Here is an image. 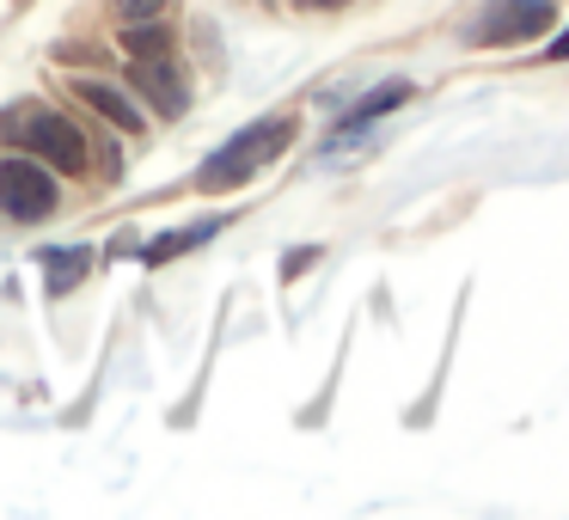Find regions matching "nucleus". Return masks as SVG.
Here are the masks:
<instances>
[{
	"mask_svg": "<svg viewBox=\"0 0 569 520\" xmlns=\"http://www.w3.org/2000/svg\"><path fill=\"white\" fill-rule=\"evenodd\" d=\"M307 7H343V0H307Z\"/></svg>",
	"mask_w": 569,
	"mask_h": 520,
	"instance_id": "ddd939ff",
	"label": "nucleus"
},
{
	"mask_svg": "<svg viewBox=\"0 0 569 520\" xmlns=\"http://www.w3.org/2000/svg\"><path fill=\"white\" fill-rule=\"evenodd\" d=\"M288 148H295V117H258L251 129L227 136L221 148L202 160L197 184L202 190H239V184H251L270 160H282Z\"/></svg>",
	"mask_w": 569,
	"mask_h": 520,
	"instance_id": "f257e3e1",
	"label": "nucleus"
},
{
	"mask_svg": "<svg viewBox=\"0 0 569 520\" xmlns=\"http://www.w3.org/2000/svg\"><path fill=\"white\" fill-rule=\"evenodd\" d=\"M123 50H129V62H141V56H172V31H166L160 19L123 26Z\"/></svg>",
	"mask_w": 569,
	"mask_h": 520,
	"instance_id": "1a4fd4ad",
	"label": "nucleus"
},
{
	"mask_svg": "<svg viewBox=\"0 0 569 520\" xmlns=\"http://www.w3.org/2000/svg\"><path fill=\"white\" fill-rule=\"evenodd\" d=\"M214 233H227V214H209V221H197V227H178V233L153 239V246H148V263H166V258H178V251L202 246V239H214Z\"/></svg>",
	"mask_w": 569,
	"mask_h": 520,
	"instance_id": "6e6552de",
	"label": "nucleus"
},
{
	"mask_svg": "<svg viewBox=\"0 0 569 520\" xmlns=\"http://www.w3.org/2000/svg\"><path fill=\"white\" fill-rule=\"evenodd\" d=\"M545 56H551V62H569V31H563V38H557V43H551V50H545Z\"/></svg>",
	"mask_w": 569,
	"mask_h": 520,
	"instance_id": "f8f14e48",
	"label": "nucleus"
},
{
	"mask_svg": "<svg viewBox=\"0 0 569 520\" xmlns=\"http://www.w3.org/2000/svg\"><path fill=\"white\" fill-rule=\"evenodd\" d=\"M111 13L123 19V26H141V19H160L166 0H111Z\"/></svg>",
	"mask_w": 569,
	"mask_h": 520,
	"instance_id": "9b49d317",
	"label": "nucleus"
},
{
	"mask_svg": "<svg viewBox=\"0 0 569 520\" xmlns=\"http://www.w3.org/2000/svg\"><path fill=\"white\" fill-rule=\"evenodd\" d=\"M0 214L7 221H50L56 214V178L43 160H0Z\"/></svg>",
	"mask_w": 569,
	"mask_h": 520,
	"instance_id": "7ed1b4c3",
	"label": "nucleus"
},
{
	"mask_svg": "<svg viewBox=\"0 0 569 520\" xmlns=\"http://www.w3.org/2000/svg\"><path fill=\"white\" fill-rule=\"evenodd\" d=\"M0 141L7 148H26L31 160H50L56 172H87V136L62 111H50L38 99L13 104V111L0 117Z\"/></svg>",
	"mask_w": 569,
	"mask_h": 520,
	"instance_id": "f03ea898",
	"label": "nucleus"
},
{
	"mask_svg": "<svg viewBox=\"0 0 569 520\" xmlns=\"http://www.w3.org/2000/svg\"><path fill=\"white\" fill-rule=\"evenodd\" d=\"M92 270V246H62V251H43V288L50 294H74Z\"/></svg>",
	"mask_w": 569,
	"mask_h": 520,
	"instance_id": "423d86ee",
	"label": "nucleus"
},
{
	"mask_svg": "<svg viewBox=\"0 0 569 520\" xmlns=\"http://www.w3.org/2000/svg\"><path fill=\"white\" fill-rule=\"evenodd\" d=\"M405 99H410V80H392V87H373L368 99H361L356 111L343 117V129H361V123H368V117H380V111H398V104H405Z\"/></svg>",
	"mask_w": 569,
	"mask_h": 520,
	"instance_id": "9d476101",
	"label": "nucleus"
},
{
	"mask_svg": "<svg viewBox=\"0 0 569 520\" xmlns=\"http://www.w3.org/2000/svg\"><path fill=\"white\" fill-rule=\"evenodd\" d=\"M551 26V0H490L471 26V43H527Z\"/></svg>",
	"mask_w": 569,
	"mask_h": 520,
	"instance_id": "20e7f679",
	"label": "nucleus"
},
{
	"mask_svg": "<svg viewBox=\"0 0 569 520\" xmlns=\"http://www.w3.org/2000/svg\"><path fill=\"white\" fill-rule=\"evenodd\" d=\"M74 92H80V99H87V104H92V111H99V117H111V123H117V129H129V136H136V129H141V123H148V117H141V111H136V104H129V92H117V87H104V80H80V87H74Z\"/></svg>",
	"mask_w": 569,
	"mask_h": 520,
	"instance_id": "0eeeda50",
	"label": "nucleus"
},
{
	"mask_svg": "<svg viewBox=\"0 0 569 520\" xmlns=\"http://www.w3.org/2000/svg\"><path fill=\"white\" fill-rule=\"evenodd\" d=\"M136 92L153 104L160 117H184L190 111V87H184V68L172 56H141L136 62Z\"/></svg>",
	"mask_w": 569,
	"mask_h": 520,
	"instance_id": "39448f33",
	"label": "nucleus"
}]
</instances>
